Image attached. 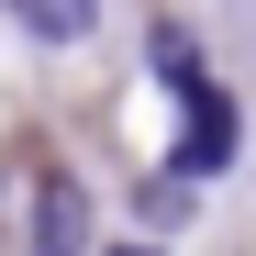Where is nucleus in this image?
<instances>
[{
	"label": "nucleus",
	"instance_id": "2",
	"mask_svg": "<svg viewBox=\"0 0 256 256\" xmlns=\"http://www.w3.org/2000/svg\"><path fill=\"white\" fill-rule=\"evenodd\" d=\"M0 12H12L34 45H90L100 34V0H0Z\"/></svg>",
	"mask_w": 256,
	"mask_h": 256
},
{
	"label": "nucleus",
	"instance_id": "1",
	"mask_svg": "<svg viewBox=\"0 0 256 256\" xmlns=\"http://www.w3.org/2000/svg\"><path fill=\"white\" fill-rule=\"evenodd\" d=\"M167 67H178V100H190V145H178V178H212V167H234V100L212 90V78L190 67V45H167Z\"/></svg>",
	"mask_w": 256,
	"mask_h": 256
},
{
	"label": "nucleus",
	"instance_id": "3",
	"mask_svg": "<svg viewBox=\"0 0 256 256\" xmlns=\"http://www.w3.org/2000/svg\"><path fill=\"white\" fill-rule=\"evenodd\" d=\"M78 234H90V200L56 178V190H45V223H34V245H45V256H78Z\"/></svg>",
	"mask_w": 256,
	"mask_h": 256
},
{
	"label": "nucleus",
	"instance_id": "4",
	"mask_svg": "<svg viewBox=\"0 0 256 256\" xmlns=\"http://www.w3.org/2000/svg\"><path fill=\"white\" fill-rule=\"evenodd\" d=\"M112 256H167V245H112Z\"/></svg>",
	"mask_w": 256,
	"mask_h": 256
}]
</instances>
